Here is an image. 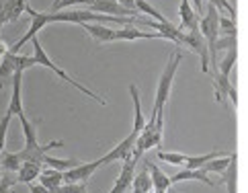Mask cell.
<instances>
[{"mask_svg": "<svg viewBox=\"0 0 248 193\" xmlns=\"http://www.w3.org/2000/svg\"><path fill=\"white\" fill-rule=\"evenodd\" d=\"M31 46H33V56H31V58H33L35 66H46V68H49V70H51V72H54L56 76H60V78H62V80H66L68 84H72L76 91H80L82 95L91 96V99H93V101H96L99 105H107V101H105L101 95H96V93H93L91 89H86L84 84H80L78 80H74V78L70 76V74L66 72V70H62L58 64H54V62H51V60H49V56L46 54V49L41 48V43H39V39H37V37H33V39H31Z\"/></svg>", "mask_w": 248, "mask_h": 193, "instance_id": "6da1fadb", "label": "cell"}, {"mask_svg": "<svg viewBox=\"0 0 248 193\" xmlns=\"http://www.w3.org/2000/svg\"><path fill=\"white\" fill-rule=\"evenodd\" d=\"M183 60V54L181 51H172L168 62L164 66V72L158 80V86H156V99H154V107H152V113H162L166 103H168V96H170V89H172V80H174V74L179 70V64Z\"/></svg>", "mask_w": 248, "mask_h": 193, "instance_id": "7a4b0ae2", "label": "cell"}, {"mask_svg": "<svg viewBox=\"0 0 248 193\" xmlns=\"http://www.w3.org/2000/svg\"><path fill=\"white\" fill-rule=\"evenodd\" d=\"M31 66H35L31 56L6 51V54L2 56V62H0V82L6 80V78H13L15 72H25V70L31 68Z\"/></svg>", "mask_w": 248, "mask_h": 193, "instance_id": "3957f363", "label": "cell"}, {"mask_svg": "<svg viewBox=\"0 0 248 193\" xmlns=\"http://www.w3.org/2000/svg\"><path fill=\"white\" fill-rule=\"evenodd\" d=\"M183 46L191 48L195 54L199 56V62H201V72H209V51H207V43L203 39V35L197 31H183V37H181Z\"/></svg>", "mask_w": 248, "mask_h": 193, "instance_id": "277c9868", "label": "cell"}, {"mask_svg": "<svg viewBox=\"0 0 248 193\" xmlns=\"http://www.w3.org/2000/svg\"><path fill=\"white\" fill-rule=\"evenodd\" d=\"M217 21H219V13L216 6H207V11L203 13V16L199 19V33L203 35V39L207 43V51L214 48L216 39L219 37L217 35Z\"/></svg>", "mask_w": 248, "mask_h": 193, "instance_id": "5b68a950", "label": "cell"}, {"mask_svg": "<svg viewBox=\"0 0 248 193\" xmlns=\"http://www.w3.org/2000/svg\"><path fill=\"white\" fill-rule=\"evenodd\" d=\"M101 169V162L99 161H93V162H78L72 169H68L62 173V181L64 183H86V179H91L93 175Z\"/></svg>", "mask_w": 248, "mask_h": 193, "instance_id": "8992f818", "label": "cell"}, {"mask_svg": "<svg viewBox=\"0 0 248 193\" xmlns=\"http://www.w3.org/2000/svg\"><path fill=\"white\" fill-rule=\"evenodd\" d=\"M93 11H96L99 15H109V16H125V19H141L140 13L129 11V8L121 6L115 0H93L91 4Z\"/></svg>", "mask_w": 248, "mask_h": 193, "instance_id": "52a82bcc", "label": "cell"}, {"mask_svg": "<svg viewBox=\"0 0 248 193\" xmlns=\"http://www.w3.org/2000/svg\"><path fill=\"white\" fill-rule=\"evenodd\" d=\"M136 138H138V134H136V131H131V134L125 140H123V142H119L117 146L113 148V150H109L105 156H101V159H99L101 166L103 164H109V162H115V161H125V159H129L131 150H134V144H136Z\"/></svg>", "mask_w": 248, "mask_h": 193, "instance_id": "ba28073f", "label": "cell"}, {"mask_svg": "<svg viewBox=\"0 0 248 193\" xmlns=\"http://www.w3.org/2000/svg\"><path fill=\"white\" fill-rule=\"evenodd\" d=\"M136 164H138V161H134L131 156L123 161V166H121V171H119V177L115 179V185L111 187L109 193H127L129 191L131 179H134V175H136Z\"/></svg>", "mask_w": 248, "mask_h": 193, "instance_id": "9c48e42d", "label": "cell"}, {"mask_svg": "<svg viewBox=\"0 0 248 193\" xmlns=\"http://www.w3.org/2000/svg\"><path fill=\"white\" fill-rule=\"evenodd\" d=\"M25 8H27V0H4V2H0V27L21 19Z\"/></svg>", "mask_w": 248, "mask_h": 193, "instance_id": "30bf717a", "label": "cell"}, {"mask_svg": "<svg viewBox=\"0 0 248 193\" xmlns=\"http://www.w3.org/2000/svg\"><path fill=\"white\" fill-rule=\"evenodd\" d=\"M134 39H164L160 33L140 31L134 25H125L121 29H115V41H134Z\"/></svg>", "mask_w": 248, "mask_h": 193, "instance_id": "8fae6325", "label": "cell"}, {"mask_svg": "<svg viewBox=\"0 0 248 193\" xmlns=\"http://www.w3.org/2000/svg\"><path fill=\"white\" fill-rule=\"evenodd\" d=\"M179 16H181V29L183 31H197L199 29V16L193 11L189 0H181Z\"/></svg>", "mask_w": 248, "mask_h": 193, "instance_id": "7c38bea8", "label": "cell"}, {"mask_svg": "<svg viewBox=\"0 0 248 193\" xmlns=\"http://www.w3.org/2000/svg\"><path fill=\"white\" fill-rule=\"evenodd\" d=\"M37 181L41 183L43 187H46L49 193H60V187H62V173L56 171V169H49V166H43Z\"/></svg>", "mask_w": 248, "mask_h": 193, "instance_id": "4fadbf2b", "label": "cell"}, {"mask_svg": "<svg viewBox=\"0 0 248 193\" xmlns=\"http://www.w3.org/2000/svg\"><path fill=\"white\" fill-rule=\"evenodd\" d=\"M21 84H23V72H15L13 74V95H11V103H8V113L11 115H19L23 113V99H21Z\"/></svg>", "mask_w": 248, "mask_h": 193, "instance_id": "5bb4252c", "label": "cell"}, {"mask_svg": "<svg viewBox=\"0 0 248 193\" xmlns=\"http://www.w3.org/2000/svg\"><path fill=\"white\" fill-rule=\"evenodd\" d=\"M82 29L99 43H113L115 41V29L105 27L101 23H84Z\"/></svg>", "mask_w": 248, "mask_h": 193, "instance_id": "9a60e30c", "label": "cell"}, {"mask_svg": "<svg viewBox=\"0 0 248 193\" xmlns=\"http://www.w3.org/2000/svg\"><path fill=\"white\" fill-rule=\"evenodd\" d=\"M168 179H170V185H176V183H181V181H201V183H205V185H209V187L216 185V183L207 177V173H203L201 169H197V171L185 169V171L176 173V175H172V177H168Z\"/></svg>", "mask_w": 248, "mask_h": 193, "instance_id": "2e32d148", "label": "cell"}, {"mask_svg": "<svg viewBox=\"0 0 248 193\" xmlns=\"http://www.w3.org/2000/svg\"><path fill=\"white\" fill-rule=\"evenodd\" d=\"M43 169V164L41 162H35V161H23L21 166H19V171H16V181H21V183H33L35 179L39 177V173Z\"/></svg>", "mask_w": 248, "mask_h": 193, "instance_id": "e0dca14e", "label": "cell"}, {"mask_svg": "<svg viewBox=\"0 0 248 193\" xmlns=\"http://www.w3.org/2000/svg\"><path fill=\"white\" fill-rule=\"evenodd\" d=\"M129 95H131V101H134V129L136 134H140L146 126V117L141 113V99H140V89L136 84H129Z\"/></svg>", "mask_w": 248, "mask_h": 193, "instance_id": "ac0fdd59", "label": "cell"}, {"mask_svg": "<svg viewBox=\"0 0 248 193\" xmlns=\"http://www.w3.org/2000/svg\"><path fill=\"white\" fill-rule=\"evenodd\" d=\"M146 169L150 171V181H152V189L154 191H168L172 185H170V179L158 169L154 162H146Z\"/></svg>", "mask_w": 248, "mask_h": 193, "instance_id": "d6986e66", "label": "cell"}, {"mask_svg": "<svg viewBox=\"0 0 248 193\" xmlns=\"http://www.w3.org/2000/svg\"><path fill=\"white\" fill-rule=\"evenodd\" d=\"M131 193H148L152 189V181H150V173L148 169L144 166V171L134 175V179H131V185H129Z\"/></svg>", "mask_w": 248, "mask_h": 193, "instance_id": "ffe728a7", "label": "cell"}, {"mask_svg": "<svg viewBox=\"0 0 248 193\" xmlns=\"http://www.w3.org/2000/svg\"><path fill=\"white\" fill-rule=\"evenodd\" d=\"M234 154H236V152H234ZM234 154H232V156H216V159H211L209 162L203 164L201 171H203V173H224L228 166H230V162H232Z\"/></svg>", "mask_w": 248, "mask_h": 193, "instance_id": "44dd1931", "label": "cell"}, {"mask_svg": "<svg viewBox=\"0 0 248 193\" xmlns=\"http://www.w3.org/2000/svg\"><path fill=\"white\" fill-rule=\"evenodd\" d=\"M134 6H136V11H138L140 15L144 13V15H148V19H152V21H156V23H164V21H166V16L158 13L156 8L148 2V0H134Z\"/></svg>", "mask_w": 248, "mask_h": 193, "instance_id": "7402d4cb", "label": "cell"}, {"mask_svg": "<svg viewBox=\"0 0 248 193\" xmlns=\"http://www.w3.org/2000/svg\"><path fill=\"white\" fill-rule=\"evenodd\" d=\"M41 164H43V166H49V169H56V171H60V173H64V171H68V169H72V166H76L78 161H74V159L62 161V159H54V156L46 154V156L41 159Z\"/></svg>", "mask_w": 248, "mask_h": 193, "instance_id": "603a6c76", "label": "cell"}, {"mask_svg": "<svg viewBox=\"0 0 248 193\" xmlns=\"http://www.w3.org/2000/svg\"><path fill=\"white\" fill-rule=\"evenodd\" d=\"M236 161H238V154H234L232 162H230V166L224 171V183H226V189L228 193H236V179H238V166H236Z\"/></svg>", "mask_w": 248, "mask_h": 193, "instance_id": "cb8c5ba5", "label": "cell"}, {"mask_svg": "<svg viewBox=\"0 0 248 193\" xmlns=\"http://www.w3.org/2000/svg\"><path fill=\"white\" fill-rule=\"evenodd\" d=\"M21 159H19V154L16 152H0V166H2L4 171H11V173H16L19 171V166H21Z\"/></svg>", "mask_w": 248, "mask_h": 193, "instance_id": "d4e9b609", "label": "cell"}, {"mask_svg": "<svg viewBox=\"0 0 248 193\" xmlns=\"http://www.w3.org/2000/svg\"><path fill=\"white\" fill-rule=\"evenodd\" d=\"M217 35L219 37H236V21L232 16H221L217 21Z\"/></svg>", "mask_w": 248, "mask_h": 193, "instance_id": "484cf974", "label": "cell"}, {"mask_svg": "<svg viewBox=\"0 0 248 193\" xmlns=\"http://www.w3.org/2000/svg\"><path fill=\"white\" fill-rule=\"evenodd\" d=\"M216 156H221V152H207V154H201V156H187V161H185V166L187 169H193L197 171L201 169L205 162H209L211 159H216Z\"/></svg>", "mask_w": 248, "mask_h": 193, "instance_id": "4316f807", "label": "cell"}, {"mask_svg": "<svg viewBox=\"0 0 248 193\" xmlns=\"http://www.w3.org/2000/svg\"><path fill=\"white\" fill-rule=\"evenodd\" d=\"M189 154H181V152H164V150H158V159L168 162V164H185V161H187Z\"/></svg>", "mask_w": 248, "mask_h": 193, "instance_id": "83f0119b", "label": "cell"}, {"mask_svg": "<svg viewBox=\"0 0 248 193\" xmlns=\"http://www.w3.org/2000/svg\"><path fill=\"white\" fill-rule=\"evenodd\" d=\"M11 119H13V115L11 113H4L2 115V119H0V152L4 150V144H6V134H8V128H11Z\"/></svg>", "mask_w": 248, "mask_h": 193, "instance_id": "f1b7e54d", "label": "cell"}, {"mask_svg": "<svg viewBox=\"0 0 248 193\" xmlns=\"http://www.w3.org/2000/svg\"><path fill=\"white\" fill-rule=\"evenodd\" d=\"M74 4H86V6H91L93 0H56V2L51 4V13H58V11H62V8L74 6Z\"/></svg>", "mask_w": 248, "mask_h": 193, "instance_id": "f546056e", "label": "cell"}, {"mask_svg": "<svg viewBox=\"0 0 248 193\" xmlns=\"http://www.w3.org/2000/svg\"><path fill=\"white\" fill-rule=\"evenodd\" d=\"M209 4H211V6H216V8H217V13L230 15V16H232V19L236 16V8H234L232 4H230L228 0H209Z\"/></svg>", "mask_w": 248, "mask_h": 193, "instance_id": "4dcf8cb0", "label": "cell"}, {"mask_svg": "<svg viewBox=\"0 0 248 193\" xmlns=\"http://www.w3.org/2000/svg\"><path fill=\"white\" fill-rule=\"evenodd\" d=\"M60 193H86V183H62Z\"/></svg>", "mask_w": 248, "mask_h": 193, "instance_id": "1f68e13d", "label": "cell"}, {"mask_svg": "<svg viewBox=\"0 0 248 193\" xmlns=\"http://www.w3.org/2000/svg\"><path fill=\"white\" fill-rule=\"evenodd\" d=\"M29 191H31V193H49L46 187L41 185V183H35V181L29 183Z\"/></svg>", "mask_w": 248, "mask_h": 193, "instance_id": "d6a6232c", "label": "cell"}, {"mask_svg": "<svg viewBox=\"0 0 248 193\" xmlns=\"http://www.w3.org/2000/svg\"><path fill=\"white\" fill-rule=\"evenodd\" d=\"M189 2H191V6H193L195 13L203 15V0H189Z\"/></svg>", "mask_w": 248, "mask_h": 193, "instance_id": "836d02e7", "label": "cell"}, {"mask_svg": "<svg viewBox=\"0 0 248 193\" xmlns=\"http://www.w3.org/2000/svg\"><path fill=\"white\" fill-rule=\"evenodd\" d=\"M115 2H119L121 6L129 8V11H136V6H134V0H115ZM136 13H138V11H136Z\"/></svg>", "mask_w": 248, "mask_h": 193, "instance_id": "e575fe53", "label": "cell"}, {"mask_svg": "<svg viewBox=\"0 0 248 193\" xmlns=\"http://www.w3.org/2000/svg\"><path fill=\"white\" fill-rule=\"evenodd\" d=\"M6 51H8V46H6V43H4L2 39H0V58H2V56L6 54Z\"/></svg>", "mask_w": 248, "mask_h": 193, "instance_id": "d590c367", "label": "cell"}, {"mask_svg": "<svg viewBox=\"0 0 248 193\" xmlns=\"http://www.w3.org/2000/svg\"><path fill=\"white\" fill-rule=\"evenodd\" d=\"M0 193H13V189H8V187H2V185H0Z\"/></svg>", "mask_w": 248, "mask_h": 193, "instance_id": "8d00e7d4", "label": "cell"}, {"mask_svg": "<svg viewBox=\"0 0 248 193\" xmlns=\"http://www.w3.org/2000/svg\"><path fill=\"white\" fill-rule=\"evenodd\" d=\"M148 193H156V191H154V189H150V191H148Z\"/></svg>", "mask_w": 248, "mask_h": 193, "instance_id": "74e56055", "label": "cell"}, {"mask_svg": "<svg viewBox=\"0 0 248 193\" xmlns=\"http://www.w3.org/2000/svg\"><path fill=\"white\" fill-rule=\"evenodd\" d=\"M0 89H2V82H0Z\"/></svg>", "mask_w": 248, "mask_h": 193, "instance_id": "f35d334b", "label": "cell"}, {"mask_svg": "<svg viewBox=\"0 0 248 193\" xmlns=\"http://www.w3.org/2000/svg\"><path fill=\"white\" fill-rule=\"evenodd\" d=\"M0 31H2V27H0Z\"/></svg>", "mask_w": 248, "mask_h": 193, "instance_id": "ab89813d", "label": "cell"}]
</instances>
